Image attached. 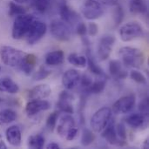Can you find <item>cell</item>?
Masks as SVG:
<instances>
[{"mask_svg": "<svg viewBox=\"0 0 149 149\" xmlns=\"http://www.w3.org/2000/svg\"><path fill=\"white\" fill-rule=\"evenodd\" d=\"M119 54L121 57L122 65L127 67L141 68L145 61L144 53L138 48L124 46L119 50Z\"/></svg>", "mask_w": 149, "mask_h": 149, "instance_id": "1", "label": "cell"}, {"mask_svg": "<svg viewBox=\"0 0 149 149\" xmlns=\"http://www.w3.org/2000/svg\"><path fill=\"white\" fill-rule=\"evenodd\" d=\"M56 128L58 136L68 141H73L78 134V128L76 127L75 120L69 113H65L59 118Z\"/></svg>", "mask_w": 149, "mask_h": 149, "instance_id": "2", "label": "cell"}, {"mask_svg": "<svg viewBox=\"0 0 149 149\" xmlns=\"http://www.w3.org/2000/svg\"><path fill=\"white\" fill-rule=\"evenodd\" d=\"M25 56L26 52L12 46L4 45L0 49V58L2 62L10 67L18 69L22 65Z\"/></svg>", "mask_w": 149, "mask_h": 149, "instance_id": "3", "label": "cell"}, {"mask_svg": "<svg viewBox=\"0 0 149 149\" xmlns=\"http://www.w3.org/2000/svg\"><path fill=\"white\" fill-rule=\"evenodd\" d=\"M35 18L36 17L33 15L27 13L17 16L12 25V38L22 39L23 38H25Z\"/></svg>", "mask_w": 149, "mask_h": 149, "instance_id": "4", "label": "cell"}, {"mask_svg": "<svg viewBox=\"0 0 149 149\" xmlns=\"http://www.w3.org/2000/svg\"><path fill=\"white\" fill-rule=\"evenodd\" d=\"M112 118V109L104 107L99 109L91 118L90 126L93 132L101 133Z\"/></svg>", "mask_w": 149, "mask_h": 149, "instance_id": "5", "label": "cell"}, {"mask_svg": "<svg viewBox=\"0 0 149 149\" xmlns=\"http://www.w3.org/2000/svg\"><path fill=\"white\" fill-rule=\"evenodd\" d=\"M52 36L62 42L69 41L72 38V27L61 19H54L50 24Z\"/></svg>", "mask_w": 149, "mask_h": 149, "instance_id": "6", "label": "cell"}, {"mask_svg": "<svg viewBox=\"0 0 149 149\" xmlns=\"http://www.w3.org/2000/svg\"><path fill=\"white\" fill-rule=\"evenodd\" d=\"M119 34L122 41L130 42L142 37L144 30L138 22H129L120 28Z\"/></svg>", "mask_w": 149, "mask_h": 149, "instance_id": "7", "label": "cell"}, {"mask_svg": "<svg viewBox=\"0 0 149 149\" xmlns=\"http://www.w3.org/2000/svg\"><path fill=\"white\" fill-rule=\"evenodd\" d=\"M82 15L88 20H95L104 14V7L97 0H86L81 6Z\"/></svg>", "mask_w": 149, "mask_h": 149, "instance_id": "8", "label": "cell"}, {"mask_svg": "<svg viewBox=\"0 0 149 149\" xmlns=\"http://www.w3.org/2000/svg\"><path fill=\"white\" fill-rule=\"evenodd\" d=\"M46 31H47V26L45 23L35 18L25 37L27 43L29 45L36 44L45 36V34L46 33Z\"/></svg>", "mask_w": 149, "mask_h": 149, "instance_id": "9", "label": "cell"}, {"mask_svg": "<svg viewBox=\"0 0 149 149\" xmlns=\"http://www.w3.org/2000/svg\"><path fill=\"white\" fill-rule=\"evenodd\" d=\"M135 95L129 94L120 98L113 105L112 112L115 114H126L131 112L135 107Z\"/></svg>", "mask_w": 149, "mask_h": 149, "instance_id": "10", "label": "cell"}, {"mask_svg": "<svg viewBox=\"0 0 149 149\" xmlns=\"http://www.w3.org/2000/svg\"><path fill=\"white\" fill-rule=\"evenodd\" d=\"M114 42L115 38L113 35H105L100 38L98 46V56L100 61H105L109 58Z\"/></svg>", "mask_w": 149, "mask_h": 149, "instance_id": "11", "label": "cell"}, {"mask_svg": "<svg viewBox=\"0 0 149 149\" xmlns=\"http://www.w3.org/2000/svg\"><path fill=\"white\" fill-rule=\"evenodd\" d=\"M59 15H60L61 20L65 22L70 26L76 25L79 23V21H80L79 15L75 10L71 9L65 3H63L60 4Z\"/></svg>", "mask_w": 149, "mask_h": 149, "instance_id": "12", "label": "cell"}, {"mask_svg": "<svg viewBox=\"0 0 149 149\" xmlns=\"http://www.w3.org/2000/svg\"><path fill=\"white\" fill-rule=\"evenodd\" d=\"M51 104L44 100H31L25 107V113L29 117H33L40 112L50 109Z\"/></svg>", "mask_w": 149, "mask_h": 149, "instance_id": "13", "label": "cell"}, {"mask_svg": "<svg viewBox=\"0 0 149 149\" xmlns=\"http://www.w3.org/2000/svg\"><path fill=\"white\" fill-rule=\"evenodd\" d=\"M102 137L110 144V145H113V146H119V147H122L124 145H126V143L122 142L117 136L116 134V130H115V124L113 120H111L108 122V124L107 125V127L102 130Z\"/></svg>", "mask_w": 149, "mask_h": 149, "instance_id": "14", "label": "cell"}, {"mask_svg": "<svg viewBox=\"0 0 149 149\" xmlns=\"http://www.w3.org/2000/svg\"><path fill=\"white\" fill-rule=\"evenodd\" d=\"M74 100L73 94L69 93L68 91H63L59 94L58 101L57 102V107L59 112H63L65 113L72 114L73 113V107L71 102Z\"/></svg>", "mask_w": 149, "mask_h": 149, "instance_id": "15", "label": "cell"}, {"mask_svg": "<svg viewBox=\"0 0 149 149\" xmlns=\"http://www.w3.org/2000/svg\"><path fill=\"white\" fill-rule=\"evenodd\" d=\"M80 74L75 69L67 70L62 77V84L66 90H72L75 88L79 83Z\"/></svg>", "mask_w": 149, "mask_h": 149, "instance_id": "16", "label": "cell"}, {"mask_svg": "<svg viewBox=\"0 0 149 149\" xmlns=\"http://www.w3.org/2000/svg\"><path fill=\"white\" fill-rule=\"evenodd\" d=\"M5 137L8 143L12 147H19L22 141L21 130L17 126H11L6 129Z\"/></svg>", "mask_w": 149, "mask_h": 149, "instance_id": "17", "label": "cell"}, {"mask_svg": "<svg viewBox=\"0 0 149 149\" xmlns=\"http://www.w3.org/2000/svg\"><path fill=\"white\" fill-rule=\"evenodd\" d=\"M51 93V87L46 84H42L33 87L29 92V98L31 100H44L48 98Z\"/></svg>", "mask_w": 149, "mask_h": 149, "instance_id": "18", "label": "cell"}, {"mask_svg": "<svg viewBox=\"0 0 149 149\" xmlns=\"http://www.w3.org/2000/svg\"><path fill=\"white\" fill-rule=\"evenodd\" d=\"M109 72L110 74L117 79H125L128 73L123 68L122 63L120 60H111L109 62Z\"/></svg>", "mask_w": 149, "mask_h": 149, "instance_id": "19", "label": "cell"}, {"mask_svg": "<svg viewBox=\"0 0 149 149\" xmlns=\"http://www.w3.org/2000/svg\"><path fill=\"white\" fill-rule=\"evenodd\" d=\"M18 91H19V86L10 78L3 77L0 79V92L1 93L15 94V93H17Z\"/></svg>", "mask_w": 149, "mask_h": 149, "instance_id": "20", "label": "cell"}, {"mask_svg": "<svg viewBox=\"0 0 149 149\" xmlns=\"http://www.w3.org/2000/svg\"><path fill=\"white\" fill-rule=\"evenodd\" d=\"M147 120L148 118H146L140 113L129 114L126 118V123L133 128H141L146 126Z\"/></svg>", "mask_w": 149, "mask_h": 149, "instance_id": "21", "label": "cell"}, {"mask_svg": "<svg viewBox=\"0 0 149 149\" xmlns=\"http://www.w3.org/2000/svg\"><path fill=\"white\" fill-rule=\"evenodd\" d=\"M36 65H37V57L34 54L26 53V56L18 69L21 72H23L25 75H30L33 72Z\"/></svg>", "mask_w": 149, "mask_h": 149, "instance_id": "22", "label": "cell"}, {"mask_svg": "<svg viewBox=\"0 0 149 149\" xmlns=\"http://www.w3.org/2000/svg\"><path fill=\"white\" fill-rule=\"evenodd\" d=\"M65 58V53L61 50L58 51H53L46 54L45 56V64L48 65L55 66V65H59L63 63Z\"/></svg>", "mask_w": 149, "mask_h": 149, "instance_id": "23", "label": "cell"}, {"mask_svg": "<svg viewBox=\"0 0 149 149\" xmlns=\"http://www.w3.org/2000/svg\"><path fill=\"white\" fill-rule=\"evenodd\" d=\"M129 10L133 14H146L148 12V4L145 0H131Z\"/></svg>", "mask_w": 149, "mask_h": 149, "instance_id": "24", "label": "cell"}, {"mask_svg": "<svg viewBox=\"0 0 149 149\" xmlns=\"http://www.w3.org/2000/svg\"><path fill=\"white\" fill-rule=\"evenodd\" d=\"M106 84H107L106 79H97L95 81H93L92 85L83 93H86L87 95H89V94H100L104 91V89L106 87Z\"/></svg>", "mask_w": 149, "mask_h": 149, "instance_id": "25", "label": "cell"}, {"mask_svg": "<svg viewBox=\"0 0 149 149\" xmlns=\"http://www.w3.org/2000/svg\"><path fill=\"white\" fill-rule=\"evenodd\" d=\"M17 119V113L11 109L6 108L0 111V126L8 125Z\"/></svg>", "mask_w": 149, "mask_h": 149, "instance_id": "26", "label": "cell"}, {"mask_svg": "<svg viewBox=\"0 0 149 149\" xmlns=\"http://www.w3.org/2000/svg\"><path fill=\"white\" fill-rule=\"evenodd\" d=\"M68 62L79 68H84L87 65V59L86 56L79 55L78 53H71L67 58Z\"/></svg>", "mask_w": 149, "mask_h": 149, "instance_id": "27", "label": "cell"}, {"mask_svg": "<svg viewBox=\"0 0 149 149\" xmlns=\"http://www.w3.org/2000/svg\"><path fill=\"white\" fill-rule=\"evenodd\" d=\"M45 137H44L42 134H40L31 135V136L28 138V147H29L30 148H43L44 146H45Z\"/></svg>", "mask_w": 149, "mask_h": 149, "instance_id": "28", "label": "cell"}, {"mask_svg": "<svg viewBox=\"0 0 149 149\" xmlns=\"http://www.w3.org/2000/svg\"><path fill=\"white\" fill-rule=\"evenodd\" d=\"M26 13V8L13 1L9 3V15L10 17H17Z\"/></svg>", "mask_w": 149, "mask_h": 149, "instance_id": "29", "label": "cell"}, {"mask_svg": "<svg viewBox=\"0 0 149 149\" xmlns=\"http://www.w3.org/2000/svg\"><path fill=\"white\" fill-rule=\"evenodd\" d=\"M94 140H95V135L93 134V133L87 128H84L82 131V135L80 140L81 145L83 147H88L94 141Z\"/></svg>", "mask_w": 149, "mask_h": 149, "instance_id": "30", "label": "cell"}, {"mask_svg": "<svg viewBox=\"0 0 149 149\" xmlns=\"http://www.w3.org/2000/svg\"><path fill=\"white\" fill-rule=\"evenodd\" d=\"M58 117H59V111H55L48 116V118L46 120L45 126L49 131L53 132V130L55 129V127L57 126V121L58 120Z\"/></svg>", "mask_w": 149, "mask_h": 149, "instance_id": "31", "label": "cell"}, {"mask_svg": "<svg viewBox=\"0 0 149 149\" xmlns=\"http://www.w3.org/2000/svg\"><path fill=\"white\" fill-rule=\"evenodd\" d=\"M52 74V72L48 69H46L44 66H41L39 68L38 71H37L34 74H33V80L35 81H41L45 79L46 78H48L50 75Z\"/></svg>", "mask_w": 149, "mask_h": 149, "instance_id": "32", "label": "cell"}, {"mask_svg": "<svg viewBox=\"0 0 149 149\" xmlns=\"http://www.w3.org/2000/svg\"><path fill=\"white\" fill-rule=\"evenodd\" d=\"M32 4L36 10L40 13H44L50 5V0H32Z\"/></svg>", "mask_w": 149, "mask_h": 149, "instance_id": "33", "label": "cell"}, {"mask_svg": "<svg viewBox=\"0 0 149 149\" xmlns=\"http://www.w3.org/2000/svg\"><path fill=\"white\" fill-rule=\"evenodd\" d=\"M115 130H116V134H117L118 138H119L122 142L126 143L127 134V129H126L125 125H124L122 122L118 123V124L115 126Z\"/></svg>", "mask_w": 149, "mask_h": 149, "instance_id": "34", "label": "cell"}, {"mask_svg": "<svg viewBox=\"0 0 149 149\" xmlns=\"http://www.w3.org/2000/svg\"><path fill=\"white\" fill-rule=\"evenodd\" d=\"M124 16H125V13H124V10H123L122 6H120V4H117L116 8H115V10H114L115 26H119L122 23V21L124 19Z\"/></svg>", "mask_w": 149, "mask_h": 149, "instance_id": "35", "label": "cell"}, {"mask_svg": "<svg viewBox=\"0 0 149 149\" xmlns=\"http://www.w3.org/2000/svg\"><path fill=\"white\" fill-rule=\"evenodd\" d=\"M130 77L137 84H141V85H146L147 84V79H146V77L141 72H139V71L133 70L130 72Z\"/></svg>", "mask_w": 149, "mask_h": 149, "instance_id": "36", "label": "cell"}, {"mask_svg": "<svg viewBox=\"0 0 149 149\" xmlns=\"http://www.w3.org/2000/svg\"><path fill=\"white\" fill-rule=\"evenodd\" d=\"M139 112L143 116L148 119V98H145L139 105Z\"/></svg>", "mask_w": 149, "mask_h": 149, "instance_id": "37", "label": "cell"}, {"mask_svg": "<svg viewBox=\"0 0 149 149\" xmlns=\"http://www.w3.org/2000/svg\"><path fill=\"white\" fill-rule=\"evenodd\" d=\"M79 82H80V86H81V87H82V90H83V92H84V91H86V90L92 85L93 79H92V78H91L89 75H87V74L85 73V74L82 76V78H80Z\"/></svg>", "mask_w": 149, "mask_h": 149, "instance_id": "38", "label": "cell"}, {"mask_svg": "<svg viewBox=\"0 0 149 149\" xmlns=\"http://www.w3.org/2000/svg\"><path fill=\"white\" fill-rule=\"evenodd\" d=\"M76 32L80 37H85L87 33V26L85 23L80 21L76 24Z\"/></svg>", "mask_w": 149, "mask_h": 149, "instance_id": "39", "label": "cell"}, {"mask_svg": "<svg viewBox=\"0 0 149 149\" xmlns=\"http://www.w3.org/2000/svg\"><path fill=\"white\" fill-rule=\"evenodd\" d=\"M98 31H99V26L97 24L93 23V22H91L88 24V26H87V33L89 36L91 37H95L97 34H98Z\"/></svg>", "mask_w": 149, "mask_h": 149, "instance_id": "40", "label": "cell"}, {"mask_svg": "<svg viewBox=\"0 0 149 149\" xmlns=\"http://www.w3.org/2000/svg\"><path fill=\"white\" fill-rule=\"evenodd\" d=\"M120 0H105V3L107 5H112V6H116L117 4H119Z\"/></svg>", "mask_w": 149, "mask_h": 149, "instance_id": "41", "label": "cell"}, {"mask_svg": "<svg viewBox=\"0 0 149 149\" xmlns=\"http://www.w3.org/2000/svg\"><path fill=\"white\" fill-rule=\"evenodd\" d=\"M46 148L47 149H59V145L58 143H55V142H52L50 144H48L46 146Z\"/></svg>", "mask_w": 149, "mask_h": 149, "instance_id": "42", "label": "cell"}, {"mask_svg": "<svg viewBox=\"0 0 149 149\" xmlns=\"http://www.w3.org/2000/svg\"><path fill=\"white\" fill-rule=\"evenodd\" d=\"M7 146L5 145V143L3 142V141L2 140L1 136H0V149H6Z\"/></svg>", "mask_w": 149, "mask_h": 149, "instance_id": "43", "label": "cell"}, {"mask_svg": "<svg viewBox=\"0 0 149 149\" xmlns=\"http://www.w3.org/2000/svg\"><path fill=\"white\" fill-rule=\"evenodd\" d=\"M29 0H13V2L17 3H19V4H22V3H27Z\"/></svg>", "mask_w": 149, "mask_h": 149, "instance_id": "44", "label": "cell"}, {"mask_svg": "<svg viewBox=\"0 0 149 149\" xmlns=\"http://www.w3.org/2000/svg\"><path fill=\"white\" fill-rule=\"evenodd\" d=\"M149 145H148V139H147L146 141H145V142H144V145H143V148H148Z\"/></svg>", "mask_w": 149, "mask_h": 149, "instance_id": "45", "label": "cell"}, {"mask_svg": "<svg viewBox=\"0 0 149 149\" xmlns=\"http://www.w3.org/2000/svg\"><path fill=\"white\" fill-rule=\"evenodd\" d=\"M2 102H3V99H1V98H0V104H1Z\"/></svg>", "mask_w": 149, "mask_h": 149, "instance_id": "46", "label": "cell"}, {"mask_svg": "<svg viewBox=\"0 0 149 149\" xmlns=\"http://www.w3.org/2000/svg\"><path fill=\"white\" fill-rule=\"evenodd\" d=\"M0 71H1V65H0Z\"/></svg>", "mask_w": 149, "mask_h": 149, "instance_id": "47", "label": "cell"}]
</instances>
